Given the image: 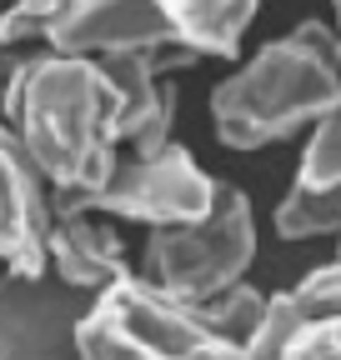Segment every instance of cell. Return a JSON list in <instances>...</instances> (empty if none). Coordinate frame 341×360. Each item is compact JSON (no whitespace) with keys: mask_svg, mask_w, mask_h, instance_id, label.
<instances>
[{"mask_svg":"<svg viewBox=\"0 0 341 360\" xmlns=\"http://www.w3.org/2000/svg\"><path fill=\"white\" fill-rule=\"evenodd\" d=\"M331 11H336V51H341V0H331Z\"/></svg>","mask_w":341,"mask_h":360,"instance_id":"obj_19","label":"cell"},{"mask_svg":"<svg viewBox=\"0 0 341 360\" xmlns=\"http://www.w3.org/2000/svg\"><path fill=\"white\" fill-rule=\"evenodd\" d=\"M61 6H66V0H11V6L0 11V51L46 40L56 15H61Z\"/></svg>","mask_w":341,"mask_h":360,"instance_id":"obj_16","label":"cell"},{"mask_svg":"<svg viewBox=\"0 0 341 360\" xmlns=\"http://www.w3.org/2000/svg\"><path fill=\"white\" fill-rule=\"evenodd\" d=\"M46 45L56 56H120V51H170L176 35L161 0H66Z\"/></svg>","mask_w":341,"mask_h":360,"instance_id":"obj_7","label":"cell"},{"mask_svg":"<svg viewBox=\"0 0 341 360\" xmlns=\"http://www.w3.org/2000/svg\"><path fill=\"white\" fill-rule=\"evenodd\" d=\"M91 295L46 276H0V360H80L75 326Z\"/></svg>","mask_w":341,"mask_h":360,"instance_id":"obj_6","label":"cell"},{"mask_svg":"<svg viewBox=\"0 0 341 360\" xmlns=\"http://www.w3.org/2000/svg\"><path fill=\"white\" fill-rule=\"evenodd\" d=\"M276 231L286 240H311V236H336L341 231V180L336 186H296L276 205Z\"/></svg>","mask_w":341,"mask_h":360,"instance_id":"obj_12","label":"cell"},{"mask_svg":"<svg viewBox=\"0 0 341 360\" xmlns=\"http://www.w3.org/2000/svg\"><path fill=\"white\" fill-rule=\"evenodd\" d=\"M336 180H341V101L311 125L302 170H296V186H336Z\"/></svg>","mask_w":341,"mask_h":360,"instance_id":"obj_14","label":"cell"},{"mask_svg":"<svg viewBox=\"0 0 341 360\" xmlns=\"http://www.w3.org/2000/svg\"><path fill=\"white\" fill-rule=\"evenodd\" d=\"M161 11L170 20L176 45H186L196 60L201 56L226 60L241 51V35L256 20L261 0H161Z\"/></svg>","mask_w":341,"mask_h":360,"instance_id":"obj_11","label":"cell"},{"mask_svg":"<svg viewBox=\"0 0 341 360\" xmlns=\"http://www.w3.org/2000/svg\"><path fill=\"white\" fill-rule=\"evenodd\" d=\"M6 125L51 186V215L85 210L120 160L111 85L85 56H20L6 75Z\"/></svg>","mask_w":341,"mask_h":360,"instance_id":"obj_1","label":"cell"},{"mask_svg":"<svg viewBox=\"0 0 341 360\" xmlns=\"http://www.w3.org/2000/svg\"><path fill=\"white\" fill-rule=\"evenodd\" d=\"M46 270L80 295H101L106 285L131 276V260L120 250V236L106 220H96V210H70V215H51Z\"/></svg>","mask_w":341,"mask_h":360,"instance_id":"obj_10","label":"cell"},{"mask_svg":"<svg viewBox=\"0 0 341 360\" xmlns=\"http://www.w3.org/2000/svg\"><path fill=\"white\" fill-rule=\"evenodd\" d=\"M80 360H246L241 345L206 330L176 300L151 290L141 276H125L91 295L75 326Z\"/></svg>","mask_w":341,"mask_h":360,"instance_id":"obj_3","label":"cell"},{"mask_svg":"<svg viewBox=\"0 0 341 360\" xmlns=\"http://www.w3.org/2000/svg\"><path fill=\"white\" fill-rule=\"evenodd\" d=\"M296 315L302 321H321V315H341V260L331 265H316L311 276H302V285L286 290Z\"/></svg>","mask_w":341,"mask_h":360,"instance_id":"obj_17","label":"cell"},{"mask_svg":"<svg viewBox=\"0 0 341 360\" xmlns=\"http://www.w3.org/2000/svg\"><path fill=\"white\" fill-rule=\"evenodd\" d=\"M51 186L40 180L16 130L0 120V265L16 276H46Z\"/></svg>","mask_w":341,"mask_h":360,"instance_id":"obj_8","label":"cell"},{"mask_svg":"<svg viewBox=\"0 0 341 360\" xmlns=\"http://www.w3.org/2000/svg\"><path fill=\"white\" fill-rule=\"evenodd\" d=\"M341 101V51L321 20L276 35L211 96V125L231 150H261L316 125Z\"/></svg>","mask_w":341,"mask_h":360,"instance_id":"obj_2","label":"cell"},{"mask_svg":"<svg viewBox=\"0 0 341 360\" xmlns=\"http://www.w3.org/2000/svg\"><path fill=\"white\" fill-rule=\"evenodd\" d=\"M0 120H6V80H0Z\"/></svg>","mask_w":341,"mask_h":360,"instance_id":"obj_20","label":"cell"},{"mask_svg":"<svg viewBox=\"0 0 341 360\" xmlns=\"http://www.w3.org/2000/svg\"><path fill=\"white\" fill-rule=\"evenodd\" d=\"M186 310L196 315L206 330H216L221 340L246 345V335L256 330V321H261V310H266V295L256 290V285H246V281H236V285H226L221 295H206V300H196V305H186Z\"/></svg>","mask_w":341,"mask_h":360,"instance_id":"obj_13","label":"cell"},{"mask_svg":"<svg viewBox=\"0 0 341 360\" xmlns=\"http://www.w3.org/2000/svg\"><path fill=\"white\" fill-rule=\"evenodd\" d=\"M296 326H302V315H296L291 295L286 290L281 295H266V310H261V321H256V330L246 335L241 355L246 360H286V340H291Z\"/></svg>","mask_w":341,"mask_h":360,"instance_id":"obj_15","label":"cell"},{"mask_svg":"<svg viewBox=\"0 0 341 360\" xmlns=\"http://www.w3.org/2000/svg\"><path fill=\"white\" fill-rule=\"evenodd\" d=\"M256 260V215L236 186H221L211 210L191 225H161L141 250V281L176 305H196L246 281Z\"/></svg>","mask_w":341,"mask_h":360,"instance_id":"obj_4","label":"cell"},{"mask_svg":"<svg viewBox=\"0 0 341 360\" xmlns=\"http://www.w3.org/2000/svg\"><path fill=\"white\" fill-rule=\"evenodd\" d=\"M336 260H341V231H336Z\"/></svg>","mask_w":341,"mask_h":360,"instance_id":"obj_21","label":"cell"},{"mask_svg":"<svg viewBox=\"0 0 341 360\" xmlns=\"http://www.w3.org/2000/svg\"><path fill=\"white\" fill-rule=\"evenodd\" d=\"M111 101H116V146L131 141V155H156L170 146L176 125V85H161L156 51H120L96 56Z\"/></svg>","mask_w":341,"mask_h":360,"instance_id":"obj_9","label":"cell"},{"mask_svg":"<svg viewBox=\"0 0 341 360\" xmlns=\"http://www.w3.org/2000/svg\"><path fill=\"white\" fill-rule=\"evenodd\" d=\"M221 180H211L196 155L186 146L170 141L156 155H131V160H116V170L106 175V186L91 195L85 210H106L120 220H136V225H191L211 210Z\"/></svg>","mask_w":341,"mask_h":360,"instance_id":"obj_5","label":"cell"},{"mask_svg":"<svg viewBox=\"0 0 341 360\" xmlns=\"http://www.w3.org/2000/svg\"><path fill=\"white\" fill-rule=\"evenodd\" d=\"M286 360H341V315L302 321L286 340Z\"/></svg>","mask_w":341,"mask_h":360,"instance_id":"obj_18","label":"cell"}]
</instances>
